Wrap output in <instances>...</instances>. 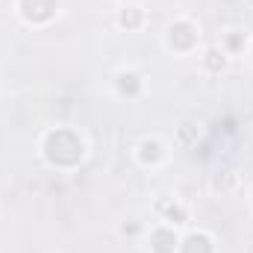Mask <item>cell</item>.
Masks as SVG:
<instances>
[{"mask_svg": "<svg viewBox=\"0 0 253 253\" xmlns=\"http://www.w3.org/2000/svg\"><path fill=\"white\" fill-rule=\"evenodd\" d=\"M135 88H138L135 77H132V74H124V77H121V91H135Z\"/></svg>", "mask_w": 253, "mask_h": 253, "instance_id": "cell-4", "label": "cell"}, {"mask_svg": "<svg viewBox=\"0 0 253 253\" xmlns=\"http://www.w3.org/2000/svg\"><path fill=\"white\" fill-rule=\"evenodd\" d=\"M183 253H212L209 239L206 236H191L189 242H186V248H183Z\"/></svg>", "mask_w": 253, "mask_h": 253, "instance_id": "cell-3", "label": "cell"}, {"mask_svg": "<svg viewBox=\"0 0 253 253\" xmlns=\"http://www.w3.org/2000/svg\"><path fill=\"white\" fill-rule=\"evenodd\" d=\"M121 24H126V27H135V24H138V12H135V9H126L124 15H121Z\"/></svg>", "mask_w": 253, "mask_h": 253, "instance_id": "cell-5", "label": "cell"}, {"mask_svg": "<svg viewBox=\"0 0 253 253\" xmlns=\"http://www.w3.org/2000/svg\"><path fill=\"white\" fill-rule=\"evenodd\" d=\"M171 42H177L180 47H189L191 42H194V36H191V27H189V24H177V27L171 30Z\"/></svg>", "mask_w": 253, "mask_h": 253, "instance_id": "cell-1", "label": "cell"}, {"mask_svg": "<svg viewBox=\"0 0 253 253\" xmlns=\"http://www.w3.org/2000/svg\"><path fill=\"white\" fill-rule=\"evenodd\" d=\"M153 242H156V253H174V245H177V239L168 230H159L153 236Z\"/></svg>", "mask_w": 253, "mask_h": 253, "instance_id": "cell-2", "label": "cell"}, {"mask_svg": "<svg viewBox=\"0 0 253 253\" xmlns=\"http://www.w3.org/2000/svg\"><path fill=\"white\" fill-rule=\"evenodd\" d=\"M221 65H224V56L218 59V50H212L209 53V68H221Z\"/></svg>", "mask_w": 253, "mask_h": 253, "instance_id": "cell-6", "label": "cell"}]
</instances>
